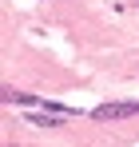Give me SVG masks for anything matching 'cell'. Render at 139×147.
<instances>
[{"label":"cell","mask_w":139,"mask_h":147,"mask_svg":"<svg viewBox=\"0 0 139 147\" xmlns=\"http://www.w3.org/2000/svg\"><path fill=\"white\" fill-rule=\"evenodd\" d=\"M4 99L8 103H24V107H44V99L28 96V92H16V88H4Z\"/></svg>","instance_id":"2"},{"label":"cell","mask_w":139,"mask_h":147,"mask_svg":"<svg viewBox=\"0 0 139 147\" xmlns=\"http://www.w3.org/2000/svg\"><path fill=\"white\" fill-rule=\"evenodd\" d=\"M60 119H64V115H56V111H40V115H28V123H36V127H60Z\"/></svg>","instance_id":"3"},{"label":"cell","mask_w":139,"mask_h":147,"mask_svg":"<svg viewBox=\"0 0 139 147\" xmlns=\"http://www.w3.org/2000/svg\"><path fill=\"white\" fill-rule=\"evenodd\" d=\"M127 115H139V99H119V103H99L92 111L95 123H107V119H127Z\"/></svg>","instance_id":"1"}]
</instances>
